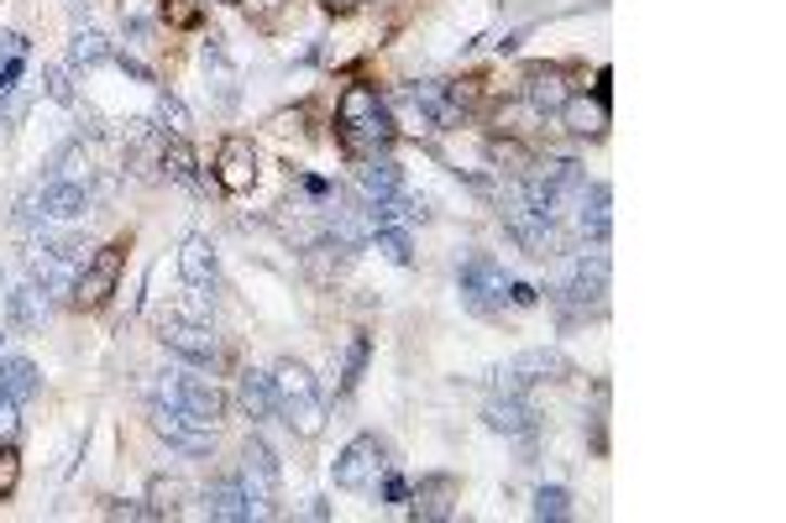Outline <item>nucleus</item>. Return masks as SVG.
Returning a JSON list of instances; mask_svg holds the SVG:
<instances>
[{
	"instance_id": "33",
	"label": "nucleus",
	"mask_w": 786,
	"mask_h": 523,
	"mask_svg": "<svg viewBox=\"0 0 786 523\" xmlns=\"http://www.w3.org/2000/svg\"><path fill=\"white\" fill-rule=\"evenodd\" d=\"M535 519H550V523H561V519H572V497H567V487H541L535 493V508H530Z\"/></svg>"
},
{
	"instance_id": "36",
	"label": "nucleus",
	"mask_w": 786,
	"mask_h": 523,
	"mask_svg": "<svg viewBox=\"0 0 786 523\" xmlns=\"http://www.w3.org/2000/svg\"><path fill=\"white\" fill-rule=\"evenodd\" d=\"M163 22L168 27H194L200 22V0H163Z\"/></svg>"
},
{
	"instance_id": "28",
	"label": "nucleus",
	"mask_w": 786,
	"mask_h": 523,
	"mask_svg": "<svg viewBox=\"0 0 786 523\" xmlns=\"http://www.w3.org/2000/svg\"><path fill=\"white\" fill-rule=\"evenodd\" d=\"M189 497H194V487H189L183 476H152V482H148V502H152V513H157V519H174Z\"/></svg>"
},
{
	"instance_id": "19",
	"label": "nucleus",
	"mask_w": 786,
	"mask_h": 523,
	"mask_svg": "<svg viewBox=\"0 0 786 523\" xmlns=\"http://www.w3.org/2000/svg\"><path fill=\"white\" fill-rule=\"evenodd\" d=\"M205 513L220 523H246V519H263L257 508H252V497L242 493V482L237 476H220V482H211L205 487Z\"/></svg>"
},
{
	"instance_id": "22",
	"label": "nucleus",
	"mask_w": 786,
	"mask_h": 523,
	"mask_svg": "<svg viewBox=\"0 0 786 523\" xmlns=\"http://www.w3.org/2000/svg\"><path fill=\"white\" fill-rule=\"evenodd\" d=\"M48 178L53 183H79V189H90L94 178V152L85 142H68L53 152V163H48Z\"/></svg>"
},
{
	"instance_id": "6",
	"label": "nucleus",
	"mask_w": 786,
	"mask_h": 523,
	"mask_svg": "<svg viewBox=\"0 0 786 523\" xmlns=\"http://www.w3.org/2000/svg\"><path fill=\"white\" fill-rule=\"evenodd\" d=\"M242 493L252 497V508L268 519L278 513V497H283V471H278V456H272V445L263 435H252L242 445Z\"/></svg>"
},
{
	"instance_id": "40",
	"label": "nucleus",
	"mask_w": 786,
	"mask_h": 523,
	"mask_svg": "<svg viewBox=\"0 0 786 523\" xmlns=\"http://www.w3.org/2000/svg\"><path fill=\"white\" fill-rule=\"evenodd\" d=\"M409 493H415V487H409L404 476H383V502H409Z\"/></svg>"
},
{
	"instance_id": "35",
	"label": "nucleus",
	"mask_w": 786,
	"mask_h": 523,
	"mask_svg": "<svg viewBox=\"0 0 786 523\" xmlns=\"http://www.w3.org/2000/svg\"><path fill=\"white\" fill-rule=\"evenodd\" d=\"M48 94H53L59 105H74V74H68V63H48Z\"/></svg>"
},
{
	"instance_id": "37",
	"label": "nucleus",
	"mask_w": 786,
	"mask_h": 523,
	"mask_svg": "<svg viewBox=\"0 0 786 523\" xmlns=\"http://www.w3.org/2000/svg\"><path fill=\"white\" fill-rule=\"evenodd\" d=\"M16 408H22V404L0 387V439H16V430H22V413H16Z\"/></svg>"
},
{
	"instance_id": "42",
	"label": "nucleus",
	"mask_w": 786,
	"mask_h": 523,
	"mask_svg": "<svg viewBox=\"0 0 786 523\" xmlns=\"http://www.w3.org/2000/svg\"><path fill=\"white\" fill-rule=\"evenodd\" d=\"M309 519H331V508H326V497H309V508H304Z\"/></svg>"
},
{
	"instance_id": "20",
	"label": "nucleus",
	"mask_w": 786,
	"mask_h": 523,
	"mask_svg": "<svg viewBox=\"0 0 786 523\" xmlns=\"http://www.w3.org/2000/svg\"><path fill=\"white\" fill-rule=\"evenodd\" d=\"M357 189H363V200H393V194H404V168L383 152L357 157Z\"/></svg>"
},
{
	"instance_id": "10",
	"label": "nucleus",
	"mask_w": 786,
	"mask_h": 523,
	"mask_svg": "<svg viewBox=\"0 0 786 523\" xmlns=\"http://www.w3.org/2000/svg\"><path fill=\"white\" fill-rule=\"evenodd\" d=\"M157 341L174 356L194 361V367H215L220 361V335L205 320H189V315H163L157 320Z\"/></svg>"
},
{
	"instance_id": "4",
	"label": "nucleus",
	"mask_w": 786,
	"mask_h": 523,
	"mask_svg": "<svg viewBox=\"0 0 786 523\" xmlns=\"http://www.w3.org/2000/svg\"><path fill=\"white\" fill-rule=\"evenodd\" d=\"M152 398L183 408V413L200 419V424H220V419H226V393H220L211 378H200L194 361H189V367H163V372L152 378Z\"/></svg>"
},
{
	"instance_id": "12",
	"label": "nucleus",
	"mask_w": 786,
	"mask_h": 523,
	"mask_svg": "<svg viewBox=\"0 0 786 523\" xmlns=\"http://www.w3.org/2000/svg\"><path fill=\"white\" fill-rule=\"evenodd\" d=\"M122 267H126V246H122V241H111V246L90 252L85 272H79V289H74V304L100 309V304L116 293V283H122Z\"/></svg>"
},
{
	"instance_id": "9",
	"label": "nucleus",
	"mask_w": 786,
	"mask_h": 523,
	"mask_svg": "<svg viewBox=\"0 0 786 523\" xmlns=\"http://www.w3.org/2000/svg\"><path fill=\"white\" fill-rule=\"evenodd\" d=\"M461 298H467V309H478V315H498L504 298H509V272H504V262L487 257V252L461 262Z\"/></svg>"
},
{
	"instance_id": "21",
	"label": "nucleus",
	"mask_w": 786,
	"mask_h": 523,
	"mask_svg": "<svg viewBox=\"0 0 786 523\" xmlns=\"http://www.w3.org/2000/svg\"><path fill=\"white\" fill-rule=\"evenodd\" d=\"M37 189H42V215H48V220H79V215L90 209V189H79V183L42 178Z\"/></svg>"
},
{
	"instance_id": "8",
	"label": "nucleus",
	"mask_w": 786,
	"mask_h": 523,
	"mask_svg": "<svg viewBox=\"0 0 786 523\" xmlns=\"http://www.w3.org/2000/svg\"><path fill=\"white\" fill-rule=\"evenodd\" d=\"M383 471H389V445L378 435H357L335 456V487L341 493H367V487H378Z\"/></svg>"
},
{
	"instance_id": "2",
	"label": "nucleus",
	"mask_w": 786,
	"mask_h": 523,
	"mask_svg": "<svg viewBox=\"0 0 786 523\" xmlns=\"http://www.w3.org/2000/svg\"><path fill=\"white\" fill-rule=\"evenodd\" d=\"M272 413L300 439H315L326 430V404H320L315 372H309L304 361H294V356H283V361L272 367Z\"/></svg>"
},
{
	"instance_id": "7",
	"label": "nucleus",
	"mask_w": 786,
	"mask_h": 523,
	"mask_svg": "<svg viewBox=\"0 0 786 523\" xmlns=\"http://www.w3.org/2000/svg\"><path fill=\"white\" fill-rule=\"evenodd\" d=\"M152 430L168 439L179 456H189V461L215 456V424H200V419H189L183 408L163 404V398H152Z\"/></svg>"
},
{
	"instance_id": "18",
	"label": "nucleus",
	"mask_w": 786,
	"mask_h": 523,
	"mask_svg": "<svg viewBox=\"0 0 786 523\" xmlns=\"http://www.w3.org/2000/svg\"><path fill=\"white\" fill-rule=\"evenodd\" d=\"M561 126L572 131V137H604L608 131V94H567V105L556 111Z\"/></svg>"
},
{
	"instance_id": "43",
	"label": "nucleus",
	"mask_w": 786,
	"mask_h": 523,
	"mask_svg": "<svg viewBox=\"0 0 786 523\" xmlns=\"http://www.w3.org/2000/svg\"><path fill=\"white\" fill-rule=\"evenodd\" d=\"M326 5H331V11H357L363 0H326Z\"/></svg>"
},
{
	"instance_id": "5",
	"label": "nucleus",
	"mask_w": 786,
	"mask_h": 523,
	"mask_svg": "<svg viewBox=\"0 0 786 523\" xmlns=\"http://www.w3.org/2000/svg\"><path fill=\"white\" fill-rule=\"evenodd\" d=\"M550 298L572 315V320H587V315H604L608 304V252H582L576 262H567L561 283L550 289Z\"/></svg>"
},
{
	"instance_id": "38",
	"label": "nucleus",
	"mask_w": 786,
	"mask_h": 523,
	"mask_svg": "<svg viewBox=\"0 0 786 523\" xmlns=\"http://www.w3.org/2000/svg\"><path fill=\"white\" fill-rule=\"evenodd\" d=\"M22 68H27V59H22V53L0 63V100H5V94H16V79H22Z\"/></svg>"
},
{
	"instance_id": "41",
	"label": "nucleus",
	"mask_w": 786,
	"mask_h": 523,
	"mask_svg": "<svg viewBox=\"0 0 786 523\" xmlns=\"http://www.w3.org/2000/svg\"><path fill=\"white\" fill-rule=\"evenodd\" d=\"M278 5H283V0H246V11H252V16H272Z\"/></svg>"
},
{
	"instance_id": "13",
	"label": "nucleus",
	"mask_w": 786,
	"mask_h": 523,
	"mask_svg": "<svg viewBox=\"0 0 786 523\" xmlns=\"http://www.w3.org/2000/svg\"><path fill=\"white\" fill-rule=\"evenodd\" d=\"M215 183H220L226 194H252V183H257V152H252L246 137H226V142H220Z\"/></svg>"
},
{
	"instance_id": "44",
	"label": "nucleus",
	"mask_w": 786,
	"mask_h": 523,
	"mask_svg": "<svg viewBox=\"0 0 786 523\" xmlns=\"http://www.w3.org/2000/svg\"><path fill=\"white\" fill-rule=\"evenodd\" d=\"M0 346H5V330H0Z\"/></svg>"
},
{
	"instance_id": "34",
	"label": "nucleus",
	"mask_w": 786,
	"mask_h": 523,
	"mask_svg": "<svg viewBox=\"0 0 786 523\" xmlns=\"http://www.w3.org/2000/svg\"><path fill=\"white\" fill-rule=\"evenodd\" d=\"M163 16V0H122V22L131 31H148Z\"/></svg>"
},
{
	"instance_id": "29",
	"label": "nucleus",
	"mask_w": 786,
	"mask_h": 523,
	"mask_svg": "<svg viewBox=\"0 0 786 523\" xmlns=\"http://www.w3.org/2000/svg\"><path fill=\"white\" fill-rule=\"evenodd\" d=\"M152 120H157V131L163 137H189L194 131V116H189V105H183L179 94H157V111H152Z\"/></svg>"
},
{
	"instance_id": "24",
	"label": "nucleus",
	"mask_w": 786,
	"mask_h": 523,
	"mask_svg": "<svg viewBox=\"0 0 786 523\" xmlns=\"http://www.w3.org/2000/svg\"><path fill=\"white\" fill-rule=\"evenodd\" d=\"M415 519H452V497H456V482L452 476H424L420 487H415Z\"/></svg>"
},
{
	"instance_id": "32",
	"label": "nucleus",
	"mask_w": 786,
	"mask_h": 523,
	"mask_svg": "<svg viewBox=\"0 0 786 523\" xmlns=\"http://www.w3.org/2000/svg\"><path fill=\"white\" fill-rule=\"evenodd\" d=\"M372 246L389 262H398V267L415 262V241H409V231H398V226H378V231H372Z\"/></svg>"
},
{
	"instance_id": "25",
	"label": "nucleus",
	"mask_w": 786,
	"mask_h": 523,
	"mask_svg": "<svg viewBox=\"0 0 786 523\" xmlns=\"http://www.w3.org/2000/svg\"><path fill=\"white\" fill-rule=\"evenodd\" d=\"M0 387H5L16 404H31V398L42 393V378H37V367H31L27 356H5V350H0Z\"/></svg>"
},
{
	"instance_id": "11",
	"label": "nucleus",
	"mask_w": 786,
	"mask_h": 523,
	"mask_svg": "<svg viewBox=\"0 0 786 523\" xmlns=\"http://www.w3.org/2000/svg\"><path fill=\"white\" fill-rule=\"evenodd\" d=\"M572 378V356L556 346H530L509 356V367H498V387H535V382H567Z\"/></svg>"
},
{
	"instance_id": "30",
	"label": "nucleus",
	"mask_w": 786,
	"mask_h": 523,
	"mask_svg": "<svg viewBox=\"0 0 786 523\" xmlns=\"http://www.w3.org/2000/svg\"><path fill=\"white\" fill-rule=\"evenodd\" d=\"M111 42L100 37V31H74V42H68V63H79V68H100V63H111Z\"/></svg>"
},
{
	"instance_id": "39",
	"label": "nucleus",
	"mask_w": 786,
	"mask_h": 523,
	"mask_svg": "<svg viewBox=\"0 0 786 523\" xmlns=\"http://www.w3.org/2000/svg\"><path fill=\"white\" fill-rule=\"evenodd\" d=\"M509 304L530 309V304H541V289H535V283H519V278H509Z\"/></svg>"
},
{
	"instance_id": "31",
	"label": "nucleus",
	"mask_w": 786,
	"mask_h": 523,
	"mask_svg": "<svg viewBox=\"0 0 786 523\" xmlns=\"http://www.w3.org/2000/svg\"><path fill=\"white\" fill-rule=\"evenodd\" d=\"M367 356H372V341H367L363 330L346 341V356H341V393H352L357 382H363V372H367Z\"/></svg>"
},
{
	"instance_id": "14",
	"label": "nucleus",
	"mask_w": 786,
	"mask_h": 523,
	"mask_svg": "<svg viewBox=\"0 0 786 523\" xmlns=\"http://www.w3.org/2000/svg\"><path fill=\"white\" fill-rule=\"evenodd\" d=\"M519 94L530 100V111L535 116H556L561 105H567V68L561 63H535L530 74H524V85H519Z\"/></svg>"
},
{
	"instance_id": "27",
	"label": "nucleus",
	"mask_w": 786,
	"mask_h": 523,
	"mask_svg": "<svg viewBox=\"0 0 786 523\" xmlns=\"http://www.w3.org/2000/svg\"><path fill=\"white\" fill-rule=\"evenodd\" d=\"M157 168L174 178V183H200V157H194V146L183 142V137H163V157H157Z\"/></svg>"
},
{
	"instance_id": "16",
	"label": "nucleus",
	"mask_w": 786,
	"mask_h": 523,
	"mask_svg": "<svg viewBox=\"0 0 786 523\" xmlns=\"http://www.w3.org/2000/svg\"><path fill=\"white\" fill-rule=\"evenodd\" d=\"M179 278H183V289H200V293L220 289V262H215V246L205 241V235H183Z\"/></svg>"
},
{
	"instance_id": "15",
	"label": "nucleus",
	"mask_w": 786,
	"mask_h": 523,
	"mask_svg": "<svg viewBox=\"0 0 786 523\" xmlns=\"http://www.w3.org/2000/svg\"><path fill=\"white\" fill-rule=\"evenodd\" d=\"M487 430H498V435H515L524 439L530 430H535V408H530V398L519 393V387H504V393H493L483 408Z\"/></svg>"
},
{
	"instance_id": "26",
	"label": "nucleus",
	"mask_w": 786,
	"mask_h": 523,
	"mask_svg": "<svg viewBox=\"0 0 786 523\" xmlns=\"http://www.w3.org/2000/svg\"><path fill=\"white\" fill-rule=\"evenodd\" d=\"M237 404H242L246 419H272V372H242Z\"/></svg>"
},
{
	"instance_id": "1",
	"label": "nucleus",
	"mask_w": 786,
	"mask_h": 523,
	"mask_svg": "<svg viewBox=\"0 0 786 523\" xmlns=\"http://www.w3.org/2000/svg\"><path fill=\"white\" fill-rule=\"evenodd\" d=\"M335 131H341V142H346L352 157H378V152H389L393 137H398L389 100L372 85L341 89V100H335Z\"/></svg>"
},
{
	"instance_id": "17",
	"label": "nucleus",
	"mask_w": 786,
	"mask_h": 523,
	"mask_svg": "<svg viewBox=\"0 0 786 523\" xmlns=\"http://www.w3.org/2000/svg\"><path fill=\"white\" fill-rule=\"evenodd\" d=\"M608 204H613V189H608V183H587L582 200H576V209H572L576 231L587 235L593 246H604L608 231H613V209H608Z\"/></svg>"
},
{
	"instance_id": "23",
	"label": "nucleus",
	"mask_w": 786,
	"mask_h": 523,
	"mask_svg": "<svg viewBox=\"0 0 786 523\" xmlns=\"http://www.w3.org/2000/svg\"><path fill=\"white\" fill-rule=\"evenodd\" d=\"M5 315H11L16 330H42V320H48V298H42L37 283H16V289L5 293Z\"/></svg>"
},
{
	"instance_id": "3",
	"label": "nucleus",
	"mask_w": 786,
	"mask_h": 523,
	"mask_svg": "<svg viewBox=\"0 0 786 523\" xmlns=\"http://www.w3.org/2000/svg\"><path fill=\"white\" fill-rule=\"evenodd\" d=\"M85 262H90V246H79V241H37L27 252V272L48 304H74Z\"/></svg>"
}]
</instances>
